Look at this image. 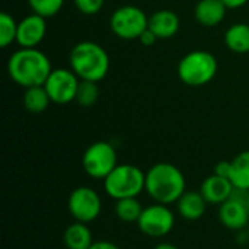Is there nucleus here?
Masks as SVG:
<instances>
[{
    "instance_id": "412c9836",
    "label": "nucleus",
    "mask_w": 249,
    "mask_h": 249,
    "mask_svg": "<svg viewBox=\"0 0 249 249\" xmlns=\"http://www.w3.org/2000/svg\"><path fill=\"white\" fill-rule=\"evenodd\" d=\"M51 104V99L45 90L44 86H32L26 88L23 93V107L32 112V114H41L44 112L48 105Z\"/></svg>"
},
{
    "instance_id": "a211bd4d",
    "label": "nucleus",
    "mask_w": 249,
    "mask_h": 249,
    "mask_svg": "<svg viewBox=\"0 0 249 249\" xmlns=\"http://www.w3.org/2000/svg\"><path fill=\"white\" fill-rule=\"evenodd\" d=\"M225 44L233 53H249V23L238 22L231 25L225 32Z\"/></svg>"
},
{
    "instance_id": "39448f33",
    "label": "nucleus",
    "mask_w": 249,
    "mask_h": 249,
    "mask_svg": "<svg viewBox=\"0 0 249 249\" xmlns=\"http://www.w3.org/2000/svg\"><path fill=\"white\" fill-rule=\"evenodd\" d=\"M144 187L146 172L130 163H118L104 179V190L114 200L139 197Z\"/></svg>"
},
{
    "instance_id": "9d476101",
    "label": "nucleus",
    "mask_w": 249,
    "mask_h": 249,
    "mask_svg": "<svg viewBox=\"0 0 249 249\" xmlns=\"http://www.w3.org/2000/svg\"><path fill=\"white\" fill-rule=\"evenodd\" d=\"M79 83L80 79L71 69L60 67V69H53L47 82L44 83V88L51 102L58 105H66L76 99Z\"/></svg>"
},
{
    "instance_id": "c85d7f7f",
    "label": "nucleus",
    "mask_w": 249,
    "mask_h": 249,
    "mask_svg": "<svg viewBox=\"0 0 249 249\" xmlns=\"http://www.w3.org/2000/svg\"><path fill=\"white\" fill-rule=\"evenodd\" d=\"M228 9H239L242 6H245L248 3L249 0H222Z\"/></svg>"
},
{
    "instance_id": "dca6fc26",
    "label": "nucleus",
    "mask_w": 249,
    "mask_h": 249,
    "mask_svg": "<svg viewBox=\"0 0 249 249\" xmlns=\"http://www.w3.org/2000/svg\"><path fill=\"white\" fill-rule=\"evenodd\" d=\"M207 204L200 191H185L177 201V210L182 219L194 222L204 216Z\"/></svg>"
},
{
    "instance_id": "a878e982",
    "label": "nucleus",
    "mask_w": 249,
    "mask_h": 249,
    "mask_svg": "<svg viewBox=\"0 0 249 249\" xmlns=\"http://www.w3.org/2000/svg\"><path fill=\"white\" fill-rule=\"evenodd\" d=\"M231 171H232V160H222L214 166V174L219 177L231 178Z\"/></svg>"
},
{
    "instance_id": "f257e3e1",
    "label": "nucleus",
    "mask_w": 249,
    "mask_h": 249,
    "mask_svg": "<svg viewBox=\"0 0 249 249\" xmlns=\"http://www.w3.org/2000/svg\"><path fill=\"white\" fill-rule=\"evenodd\" d=\"M51 71L50 58L38 48H19L7 60L9 77L25 89L44 86Z\"/></svg>"
},
{
    "instance_id": "7c9ffc66",
    "label": "nucleus",
    "mask_w": 249,
    "mask_h": 249,
    "mask_svg": "<svg viewBox=\"0 0 249 249\" xmlns=\"http://www.w3.org/2000/svg\"><path fill=\"white\" fill-rule=\"evenodd\" d=\"M247 204H248V209H249V191H247Z\"/></svg>"
},
{
    "instance_id": "4468645a",
    "label": "nucleus",
    "mask_w": 249,
    "mask_h": 249,
    "mask_svg": "<svg viewBox=\"0 0 249 249\" xmlns=\"http://www.w3.org/2000/svg\"><path fill=\"white\" fill-rule=\"evenodd\" d=\"M179 26V18L171 9H160L149 16V29L158 36V39H169L175 36Z\"/></svg>"
},
{
    "instance_id": "7ed1b4c3",
    "label": "nucleus",
    "mask_w": 249,
    "mask_h": 249,
    "mask_svg": "<svg viewBox=\"0 0 249 249\" xmlns=\"http://www.w3.org/2000/svg\"><path fill=\"white\" fill-rule=\"evenodd\" d=\"M69 64L80 80L98 83L108 74L111 61L102 45L93 41H80L70 50Z\"/></svg>"
},
{
    "instance_id": "ddd939ff",
    "label": "nucleus",
    "mask_w": 249,
    "mask_h": 249,
    "mask_svg": "<svg viewBox=\"0 0 249 249\" xmlns=\"http://www.w3.org/2000/svg\"><path fill=\"white\" fill-rule=\"evenodd\" d=\"M233 191H235V187L232 181L229 178L219 177L216 174L207 177L203 181L201 188H200V193L203 194L206 201L213 206L223 204L233 194Z\"/></svg>"
},
{
    "instance_id": "2f4dec72",
    "label": "nucleus",
    "mask_w": 249,
    "mask_h": 249,
    "mask_svg": "<svg viewBox=\"0 0 249 249\" xmlns=\"http://www.w3.org/2000/svg\"><path fill=\"white\" fill-rule=\"evenodd\" d=\"M248 238H249V225H248Z\"/></svg>"
},
{
    "instance_id": "f8f14e48",
    "label": "nucleus",
    "mask_w": 249,
    "mask_h": 249,
    "mask_svg": "<svg viewBox=\"0 0 249 249\" xmlns=\"http://www.w3.org/2000/svg\"><path fill=\"white\" fill-rule=\"evenodd\" d=\"M47 35V22L44 16L31 13L18 22L16 44L20 48H36Z\"/></svg>"
},
{
    "instance_id": "0eeeda50",
    "label": "nucleus",
    "mask_w": 249,
    "mask_h": 249,
    "mask_svg": "<svg viewBox=\"0 0 249 249\" xmlns=\"http://www.w3.org/2000/svg\"><path fill=\"white\" fill-rule=\"evenodd\" d=\"M118 165L117 150L108 142H95L83 153L82 166L95 179H105Z\"/></svg>"
},
{
    "instance_id": "6ab92c4d",
    "label": "nucleus",
    "mask_w": 249,
    "mask_h": 249,
    "mask_svg": "<svg viewBox=\"0 0 249 249\" xmlns=\"http://www.w3.org/2000/svg\"><path fill=\"white\" fill-rule=\"evenodd\" d=\"M229 179L236 190L249 191V150L241 152L232 159V171Z\"/></svg>"
},
{
    "instance_id": "1a4fd4ad",
    "label": "nucleus",
    "mask_w": 249,
    "mask_h": 249,
    "mask_svg": "<svg viewBox=\"0 0 249 249\" xmlns=\"http://www.w3.org/2000/svg\"><path fill=\"white\" fill-rule=\"evenodd\" d=\"M67 207L76 222L90 223L99 217L102 210V200L96 190L83 185L71 191Z\"/></svg>"
},
{
    "instance_id": "4be33fe9",
    "label": "nucleus",
    "mask_w": 249,
    "mask_h": 249,
    "mask_svg": "<svg viewBox=\"0 0 249 249\" xmlns=\"http://www.w3.org/2000/svg\"><path fill=\"white\" fill-rule=\"evenodd\" d=\"M99 98V88L96 82H90V80H80L79 88H77V93H76V102L83 107V108H89L93 107L96 104Z\"/></svg>"
},
{
    "instance_id": "6e6552de",
    "label": "nucleus",
    "mask_w": 249,
    "mask_h": 249,
    "mask_svg": "<svg viewBox=\"0 0 249 249\" xmlns=\"http://www.w3.org/2000/svg\"><path fill=\"white\" fill-rule=\"evenodd\" d=\"M137 226L146 236L163 238L172 232L175 226V214L169 206L155 203L143 209Z\"/></svg>"
},
{
    "instance_id": "423d86ee",
    "label": "nucleus",
    "mask_w": 249,
    "mask_h": 249,
    "mask_svg": "<svg viewBox=\"0 0 249 249\" xmlns=\"http://www.w3.org/2000/svg\"><path fill=\"white\" fill-rule=\"evenodd\" d=\"M109 28L112 34L121 39L133 41L149 28V16L137 6L125 4L115 9L109 18Z\"/></svg>"
},
{
    "instance_id": "bb28decb",
    "label": "nucleus",
    "mask_w": 249,
    "mask_h": 249,
    "mask_svg": "<svg viewBox=\"0 0 249 249\" xmlns=\"http://www.w3.org/2000/svg\"><path fill=\"white\" fill-rule=\"evenodd\" d=\"M139 41H140V44L142 45H144V47H150V45H153L156 41H158V36L147 28L142 35H140V38H139Z\"/></svg>"
},
{
    "instance_id": "b1692460",
    "label": "nucleus",
    "mask_w": 249,
    "mask_h": 249,
    "mask_svg": "<svg viewBox=\"0 0 249 249\" xmlns=\"http://www.w3.org/2000/svg\"><path fill=\"white\" fill-rule=\"evenodd\" d=\"M28 4L32 13H36L47 19L55 16L63 9L64 0H28Z\"/></svg>"
},
{
    "instance_id": "c756f323",
    "label": "nucleus",
    "mask_w": 249,
    "mask_h": 249,
    "mask_svg": "<svg viewBox=\"0 0 249 249\" xmlns=\"http://www.w3.org/2000/svg\"><path fill=\"white\" fill-rule=\"evenodd\" d=\"M153 249H179L177 245H174V244H171V242H160V244H158L156 247Z\"/></svg>"
},
{
    "instance_id": "f3484780",
    "label": "nucleus",
    "mask_w": 249,
    "mask_h": 249,
    "mask_svg": "<svg viewBox=\"0 0 249 249\" xmlns=\"http://www.w3.org/2000/svg\"><path fill=\"white\" fill-rule=\"evenodd\" d=\"M63 242L67 249H89L95 241L88 223L74 220V223L66 228L63 233Z\"/></svg>"
},
{
    "instance_id": "9b49d317",
    "label": "nucleus",
    "mask_w": 249,
    "mask_h": 249,
    "mask_svg": "<svg viewBox=\"0 0 249 249\" xmlns=\"http://www.w3.org/2000/svg\"><path fill=\"white\" fill-rule=\"evenodd\" d=\"M219 220L229 231H242L249 225V209L247 204V191L236 190L219 206Z\"/></svg>"
},
{
    "instance_id": "cd10ccee",
    "label": "nucleus",
    "mask_w": 249,
    "mask_h": 249,
    "mask_svg": "<svg viewBox=\"0 0 249 249\" xmlns=\"http://www.w3.org/2000/svg\"><path fill=\"white\" fill-rule=\"evenodd\" d=\"M89 249H120V247L109 241H95Z\"/></svg>"
},
{
    "instance_id": "393cba45",
    "label": "nucleus",
    "mask_w": 249,
    "mask_h": 249,
    "mask_svg": "<svg viewBox=\"0 0 249 249\" xmlns=\"http://www.w3.org/2000/svg\"><path fill=\"white\" fill-rule=\"evenodd\" d=\"M73 3L82 15L92 16L102 10L105 0H73Z\"/></svg>"
},
{
    "instance_id": "2eb2a0df",
    "label": "nucleus",
    "mask_w": 249,
    "mask_h": 249,
    "mask_svg": "<svg viewBox=\"0 0 249 249\" xmlns=\"http://www.w3.org/2000/svg\"><path fill=\"white\" fill-rule=\"evenodd\" d=\"M228 7L222 0H200L194 7L196 20L206 28H214L226 18Z\"/></svg>"
},
{
    "instance_id": "20e7f679",
    "label": "nucleus",
    "mask_w": 249,
    "mask_h": 249,
    "mask_svg": "<svg viewBox=\"0 0 249 249\" xmlns=\"http://www.w3.org/2000/svg\"><path fill=\"white\" fill-rule=\"evenodd\" d=\"M219 69L217 58L214 54L196 50L185 54L178 63V77L179 80L191 88H200L210 83Z\"/></svg>"
},
{
    "instance_id": "f03ea898",
    "label": "nucleus",
    "mask_w": 249,
    "mask_h": 249,
    "mask_svg": "<svg viewBox=\"0 0 249 249\" xmlns=\"http://www.w3.org/2000/svg\"><path fill=\"white\" fill-rule=\"evenodd\" d=\"M147 196L159 204H174L187 191V181L179 168L168 162H159L146 172Z\"/></svg>"
},
{
    "instance_id": "aec40b11",
    "label": "nucleus",
    "mask_w": 249,
    "mask_h": 249,
    "mask_svg": "<svg viewBox=\"0 0 249 249\" xmlns=\"http://www.w3.org/2000/svg\"><path fill=\"white\" fill-rule=\"evenodd\" d=\"M143 206L139 201L137 197H128V198H121V200H115V206H114V213L115 216L125 223H137L142 212H143Z\"/></svg>"
},
{
    "instance_id": "5701e85b",
    "label": "nucleus",
    "mask_w": 249,
    "mask_h": 249,
    "mask_svg": "<svg viewBox=\"0 0 249 249\" xmlns=\"http://www.w3.org/2000/svg\"><path fill=\"white\" fill-rule=\"evenodd\" d=\"M18 35V22L7 12L0 13V47L6 48L10 44L16 42Z\"/></svg>"
}]
</instances>
